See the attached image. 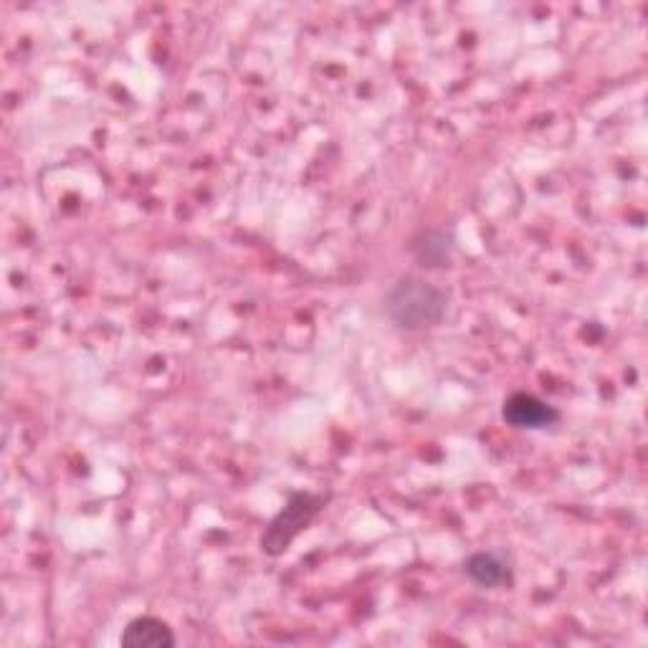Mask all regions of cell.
I'll use <instances>...</instances> for the list:
<instances>
[{
  "mask_svg": "<svg viewBox=\"0 0 648 648\" xmlns=\"http://www.w3.org/2000/svg\"><path fill=\"white\" fill-rule=\"evenodd\" d=\"M446 291L433 284L408 277L395 284L385 297V312L390 322L408 332L429 330L446 315Z\"/></svg>",
  "mask_w": 648,
  "mask_h": 648,
  "instance_id": "cell-1",
  "label": "cell"
},
{
  "mask_svg": "<svg viewBox=\"0 0 648 648\" xmlns=\"http://www.w3.org/2000/svg\"><path fill=\"white\" fill-rule=\"evenodd\" d=\"M325 507L322 494H309V492H295L284 504L281 512L269 522V527L261 535V549L269 557H279L289 549V545L305 532L312 520Z\"/></svg>",
  "mask_w": 648,
  "mask_h": 648,
  "instance_id": "cell-2",
  "label": "cell"
},
{
  "mask_svg": "<svg viewBox=\"0 0 648 648\" xmlns=\"http://www.w3.org/2000/svg\"><path fill=\"white\" fill-rule=\"evenodd\" d=\"M502 419L507 421L514 429H549V425L560 421V413H557L555 405L545 403L543 398L532 393H512L502 405Z\"/></svg>",
  "mask_w": 648,
  "mask_h": 648,
  "instance_id": "cell-3",
  "label": "cell"
},
{
  "mask_svg": "<svg viewBox=\"0 0 648 648\" xmlns=\"http://www.w3.org/2000/svg\"><path fill=\"white\" fill-rule=\"evenodd\" d=\"M120 641L124 648H173L175 634L165 620L155 616H142L130 620Z\"/></svg>",
  "mask_w": 648,
  "mask_h": 648,
  "instance_id": "cell-4",
  "label": "cell"
},
{
  "mask_svg": "<svg viewBox=\"0 0 648 648\" xmlns=\"http://www.w3.org/2000/svg\"><path fill=\"white\" fill-rule=\"evenodd\" d=\"M464 573L479 588H502L512 583V567L500 553H474L466 557Z\"/></svg>",
  "mask_w": 648,
  "mask_h": 648,
  "instance_id": "cell-5",
  "label": "cell"
},
{
  "mask_svg": "<svg viewBox=\"0 0 648 648\" xmlns=\"http://www.w3.org/2000/svg\"><path fill=\"white\" fill-rule=\"evenodd\" d=\"M413 254H415V259L421 261V266L441 269V266H449L451 244L446 234H441V230H425V234H421L419 241L413 244Z\"/></svg>",
  "mask_w": 648,
  "mask_h": 648,
  "instance_id": "cell-6",
  "label": "cell"
}]
</instances>
